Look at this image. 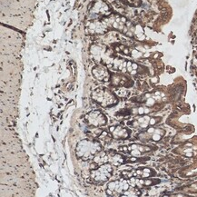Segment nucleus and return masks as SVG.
Masks as SVG:
<instances>
[{"mask_svg":"<svg viewBox=\"0 0 197 197\" xmlns=\"http://www.w3.org/2000/svg\"><path fill=\"white\" fill-rule=\"evenodd\" d=\"M101 150L99 143L90 140H83L79 143L76 148V155L84 160H89L95 157Z\"/></svg>","mask_w":197,"mask_h":197,"instance_id":"f257e3e1","label":"nucleus"},{"mask_svg":"<svg viewBox=\"0 0 197 197\" xmlns=\"http://www.w3.org/2000/svg\"><path fill=\"white\" fill-rule=\"evenodd\" d=\"M93 97L103 106H110L116 102V98L108 90L96 89L93 93Z\"/></svg>","mask_w":197,"mask_h":197,"instance_id":"f03ea898","label":"nucleus"},{"mask_svg":"<svg viewBox=\"0 0 197 197\" xmlns=\"http://www.w3.org/2000/svg\"><path fill=\"white\" fill-rule=\"evenodd\" d=\"M113 173V168L110 164L105 163L98 169H94L91 172V177H92L95 182H100L104 183L106 182L110 178L111 174Z\"/></svg>","mask_w":197,"mask_h":197,"instance_id":"7ed1b4c3","label":"nucleus"},{"mask_svg":"<svg viewBox=\"0 0 197 197\" xmlns=\"http://www.w3.org/2000/svg\"><path fill=\"white\" fill-rule=\"evenodd\" d=\"M129 184L125 181H115L108 184L107 194L109 195H123L126 190H128Z\"/></svg>","mask_w":197,"mask_h":197,"instance_id":"20e7f679","label":"nucleus"},{"mask_svg":"<svg viewBox=\"0 0 197 197\" xmlns=\"http://www.w3.org/2000/svg\"><path fill=\"white\" fill-rule=\"evenodd\" d=\"M85 118H86V121L88 122L89 124L95 126V127L105 125L107 122L105 115L101 113L100 111H93V112L87 115Z\"/></svg>","mask_w":197,"mask_h":197,"instance_id":"39448f33","label":"nucleus"},{"mask_svg":"<svg viewBox=\"0 0 197 197\" xmlns=\"http://www.w3.org/2000/svg\"><path fill=\"white\" fill-rule=\"evenodd\" d=\"M113 136L116 139H125L129 136V131L122 126H114L110 128Z\"/></svg>","mask_w":197,"mask_h":197,"instance_id":"423d86ee","label":"nucleus"},{"mask_svg":"<svg viewBox=\"0 0 197 197\" xmlns=\"http://www.w3.org/2000/svg\"><path fill=\"white\" fill-rule=\"evenodd\" d=\"M93 75L95 76V78H97L100 81H105L108 78L107 71L103 66H96V67H95L93 69Z\"/></svg>","mask_w":197,"mask_h":197,"instance_id":"0eeeda50","label":"nucleus"},{"mask_svg":"<svg viewBox=\"0 0 197 197\" xmlns=\"http://www.w3.org/2000/svg\"><path fill=\"white\" fill-rule=\"evenodd\" d=\"M150 123H152V120L148 116H141L136 118V120H134L132 123V126L134 127H141V128H145L150 124Z\"/></svg>","mask_w":197,"mask_h":197,"instance_id":"6e6552de","label":"nucleus"},{"mask_svg":"<svg viewBox=\"0 0 197 197\" xmlns=\"http://www.w3.org/2000/svg\"><path fill=\"white\" fill-rule=\"evenodd\" d=\"M163 133H164L163 130L155 128V127L149 128L147 131V134L151 136V138H152L154 141H159V140L162 138V136L163 135Z\"/></svg>","mask_w":197,"mask_h":197,"instance_id":"1a4fd4ad","label":"nucleus"},{"mask_svg":"<svg viewBox=\"0 0 197 197\" xmlns=\"http://www.w3.org/2000/svg\"><path fill=\"white\" fill-rule=\"evenodd\" d=\"M128 150L130 151L132 155H134V156H140L144 152L148 151L149 148H146V147H145V146H142V145H131V146H129Z\"/></svg>","mask_w":197,"mask_h":197,"instance_id":"9d476101","label":"nucleus"},{"mask_svg":"<svg viewBox=\"0 0 197 197\" xmlns=\"http://www.w3.org/2000/svg\"><path fill=\"white\" fill-rule=\"evenodd\" d=\"M108 156L105 153H101L99 155H96L95 156V163H104L105 162H107Z\"/></svg>","mask_w":197,"mask_h":197,"instance_id":"9b49d317","label":"nucleus"},{"mask_svg":"<svg viewBox=\"0 0 197 197\" xmlns=\"http://www.w3.org/2000/svg\"><path fill=\"white\" fill-rule=\"evenodd\" d=\"M135 174H138L136 176H141V177H148L151 174V170L148 168L140 169V170H137L135 172Z\"/></svg>","mask_w":197,"mask_h":197,"instance_id":"f8f14e48","label":"nucleus"},{"mask_svg":"<svg viewBox=\"0 0 197 197\" xmlns=\"http://www.w3.org/2000/svg\"><path fill=\"white\" fill-rule=\"evenodd\" d=\"M113 163L115 164H120V163H123V159L120 155H114V158H113Z\"/></svg>","mask_w":197,"mask_h":197,"instance_id":"ddd939ff","label":"nucleus"}]
</instances>
